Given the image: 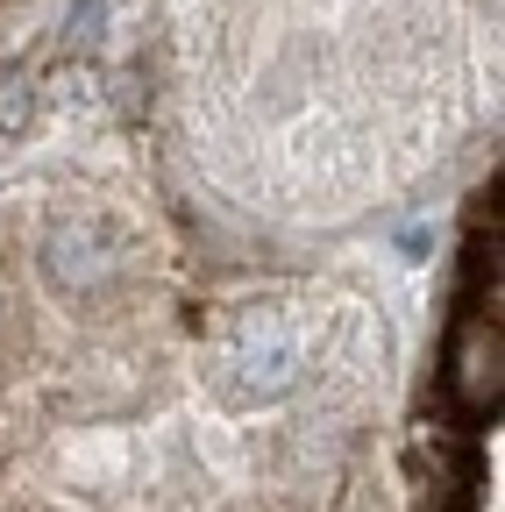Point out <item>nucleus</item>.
Masks as SVG:
<instances>
[{"instance_id": "1", "label": "nucleus", "mask_w": 505, "mask_h": 512, "mask_svg": "<svg viewBox=\"0 0 505 512\" xmlns=\"http://www.w3.org/2000/svg\"><path fill=\"white\" fill-rule=\"evenodd\" d=\"M441 384H449V406L484 427L498 420V399H505V335H498V313H470L456 320L449 335V356H441Z\"/></svg>"}, {"instance_id": "2", "label": "nucleus", "mask_w": 505, "mask_h": 512, "mask_svg": "<svg viewBox=\"0 0 505 512\" xmlns=\"http://www.w3.org/2000/svg\"><path fill=\"white\" fill-rule=\"evenodd\" d=\"M299 363H306V349H299V335L285 328L278 313H249L242 328H235V342H228V370H235V392L242 399H278V392H292L299 384Z\"/></svg>"}, {"instance_id": "3", "label": "nucleus", "mask_w": 505, "mask_h": 512, "mask_svg": "<svg viewBox=\"0 0 505 512\" xmlns=\"http://www.w3.org/2000/svg\"><path fill=\"white\" fill-rule=\"evenodd\" d=\"M43 271L65 285V292H93L114 278V242L93 214H57L43 228Z\"/></svg>"}, {"instance_id": "4", "label": "nucleus", "mask_w": 505, "mask_h": 512, "mask_svg": "<svg viewBox=\"0 0 505 512\" xmlns=\"http://www.w3.org/2000/svg\"><path fill=\"white\" fill-rule=\"evenodd\" d=\"M29 121V100H22V86L8 79V86H0V128H22Z\"/></svg>"}]
</instances>
